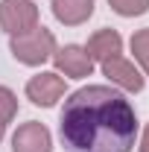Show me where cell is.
Returning a JSON list of instances; mask_svg holds the SVG:
<instances>
[{
    "label": "cell",
    "mask_w": 149,
    "mask_h": 152,
    "mask_svg": "<svg viewBox=\"0 0 149 152\" xmlns=\"http://www.w3.org/2000/svg\"><path fill=\"white\" fill-rule=\"evenodd\" d=\"M64 152H131L137 114L126 96L108 85H85L64 99L58 114Z\"/></svg>",
    "instance_id": "6da1fadb"
},
{
    "label": "cell",
    "mask_w": 149,
    "mask_h": 152,
    "mask_svg": "<svg viewBox=\"0 0 149 152\" xmlns=\"http://www.w3.org/2000/svg\"><path fill=\"white\" fill-rule=\"evenodd\" d=\"M9 50H12V56L18 58L20 64H44L47 58H53L56 53V38L50 29H44V26H32V29H26V32H20V35H12L9 41Z\"/></svg>",
    "instance_id": "7a4b0ae2"
},
{
    "label": "cell",
    "mask_w": 149,
    "mask_h": 152,
    "mask_svg": "<svg viewBox=\"0 0 149 152\" xmlns=\"http://www.w3.org/2000/svg\"><path fill=\"white\" fill-rule=\"evenodd\" d=\"M0 26L9 35H20L38 26V6L32 0H0Z\"/></svg>",
    "instance_id": "3957f363"
},
{
    "label": "cell",
    "mask_w": 149,
    "mask_h": 152,
    "mask_svg": "<svg viewBox=\"0 0 149 152\" xmlns=\"http://www.w3.org/2000/svg\"><path fill=\"white\" fill-rule=\"evenodd\" d=\"M61 96H64V79L53 70H41L38 76H32L26 82V99L41 105V108L56 105Z\"/></svg>",
    "instance_id": "277c9868"
},
{
    "label": "cell",
    "mask_w": 149,
    "mask_h": 152,
    "mask_svg": "<svg viewBox=\"0 0 149 152\" xmlns=\"http://www.w3.org/2000/svg\"><path fill=\"white\" fill-rule=\"evenodd\" d=\"M12 152H53L50 129L38 120L18 126V132L12 134Z\"/></svg>",
    "instance_id": "5b68a950"
},
{
    "label": "cell",
    "mask_w": 149,
    "mask_h": 152,
    "mask_svg": "<svg viewBox=\"0 0 149 152\" xmlns=\"http://www.w3.org/2000/svg\"><path fill=\"white\" fill-rule=\"evenodd\" d=\"M53 61H56L58 73L70 76V79H85V76H91V70H93L91 56H88L85 47H79V44H64L61 50L53 53Z\"/></svg>",
    "instance_id": "8992f818"
},
{
    "label": "cell",
    "mask_w": 149,
    "mask_h": 152,
    "mask_svg": "<svg viewBox=\"0 0 149 152\" xmlns=\"http://www.w3.org/2000/svg\"><path fill=\"white\" fill-rule=\"evenodd\" d=\"M102 73L111 79V85L123 88V91H131V94L143 91V76H140V70L134 67V61H129V58H123V56H114L108 61H102Z\"/></svg>",
    "instance_id": "52a82bcc"
},
{
    "label": "cell",
    "mask_w": 149,
    "mask_h": 152,
    "mask_svg": "<svg viewBox=\"0 0 149 152\" xmlns=\"http://www.w3.org/2000/svg\"><path fill=\"white\" fill-rule=\"evenodd\" d=\"M85 53L91 56V61H108V58L120 56L123 53V38L117 29H99V32H93L88 38V47H85Z\"/></svg>",
    "instance_id": "ba28073f"
},
{
    "label": "cell",
    "mask_w": 149,
    "mask_h": 152,
    "mask_svg": "<svg viewBox=\"0 0 149 152\" xmlns=\"http://www.w3.org/2000/svg\"><path fill=\"white\" fill-rule=\"evenodd\" d=\"M53 15L64 26H79L93 15V0H53Z\"/></svg>",
    "instance_id": "9c48e42d"
},
{
    "label": "cell",
    "mask_w": 149,
    "mask_h": 152,
    "mask_svg": "<svg viewBox=\"0 0 149 152\" xmlns=\"http://www.w3.org/2000/svg\"><path fill=\"white\" fill-rule=\"evenodd\" d=\"M131 53H134V58H137V64L146 70L149 76V26L146 29H137L134 35H131Z\"/></svg>",
    "instance_id": "30bf717a"
},
{
    "label": "cell",
    "mask_w": 149,
    "mask_h": 152,
    "mask_svg": "<svg viewBox=\"0 0 149 152\" xmlns=\"http://www.w3.org/2000/svg\"><path fill=\"white\" fill-rule=\"evenodd\" d=\"M108 6L123 18H134V15H143L149 9V0H108Z\"/></svg>",
    "instance_id": "8fae6325"
},
{
    "label": "cell",
    "mask_w": 149,
    "mask_h": 152,
    "mask_svg": "<svg viewBox=\"0 0 149 152\" xmlns=\"http://www.w3.org/2000/svg\"><path fill=\"white\" fill-rule=\"evenodd\" d=\"M15 114H18V96L12 94L9 88H3L0 85V123L6 126V123H12L15 120Z\"/></svg>",
    "instance_id": "7c38bea8"
},
{
    "label": "cell",
    "mask_w": 149,
    "mask_h": 152,
    "mask_svg": "<svg viewBox=\"0 0 149 152\" xmlns=\"http://www.w3.org/2000/svg\"><path fill=\"white\" fill-rule=\"evenodd\" d=\"M140 152H149V126L143 129V137H140Z\"/></svg>",
    "instance_id": "4fadbf2b"
},
{
    "label": "cell",
    "mask_w": 149,
    "mask_h": 152,
    "mask_svg": "<svg viewBox=\"0 0 149 152\" xmlns=\"http://www.w3.org/2000/svg\"><path fill=\"white\" fill-rule=\"evenodd\" d=\"M3 134H6V126H3V123H0V140H3Z\"/></svg>",
    "instance_id": "5bb4252c"
}]
</instances>
